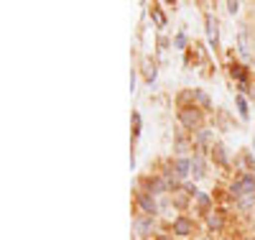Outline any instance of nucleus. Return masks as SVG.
<instances>
[{
	"label": "nucleus",
	"instance_id": "obj_16",
	"mask_svg": "<svg viewBox=\"0 0 255 240\" xmlns=\"http://www.w3.org/2000/svg\"><path fill=\"white\" fill-rule=\"evenodd\" d=\"M158 240H168V238H166V235H158Z\"/></svg>",
	"mask_w": 255,
	"mask_h": 240
},
{
	"label": "nucleus",
	"instance_id": "obj_10",
	"mask_svg": "<svg viewBox=\"0 0 255 240\" xmlns=\"http://www.w3.org/2000/svg\"><path fill=\"white\" fill-rule=\"evenodd\" d=\"M145 187H151L153 192H161V189H163V182H158V179H148Z\"/></svg>",
	"mask_w": 255,
	"mask_h": 240
},
{
	"label": "nucleus",
	"instance_id": "obj_7",
	"mask_svg": "<svg viewBox=\"0 0 255 240\" xmlns=\"http://www.w3.org/2000/svg\"><path fill=\"white\" fill-rule=\"evenodd\" d=\"M191 171H194V177H204V161H202V156L191 159Z\"/></svg>",
	"mask_w": 255,
	"mask_h": 240
},
{
	"label": "nucleus",
	"instance_id": "obj_11",
	"mask_svg": "<svg viewBox=\"0 0 255 240\" xmlns=\"http://www.w3.org/2000/svg\"><path fill=\"white\" fill-rule=\"evenodd\" d=\"M197 202H199V207H202V210H207V207H209V197H207V194H202V192L197 194Z\"/></svg>",
	"mask_w": 255,
	"mask_h": 240
},
{
	"label": "nucleus",
	"instance_id": "obj_15",
	"mask_svg": "<svg viewBox=\"0 0 255 240\" xmlns=\"http://www.w3.org/2000/svg\"><path fill=\"white\" fill-rule=\"evenodd\" d=\"M207 138H209V130H202V133H199V143H207Z\"/></svg>",
	"mask_w": 255,
	"mask_h": 240
},
{
	"label": "nucleus",
	"instance_id": "obj_4",
	"mask_svg": "<svg viewBox=\"0 0 255 240\" xmlns=\"http://www.w3.org/2000/svg\"><path fill=\"white\" fill-rule=\"evenodd\" d=\"M174 230H176V235H189V233H191V223L186 220V217H179L176 225H174Z\"/></svg>",
	"mask_w": 255,
	"mask_h": 240
},
{
	"label": "nucleus",
	"instance_id": "obj_1",
	"mask_svg": "<svg viewBox=\"0 0 255 240\" xmlns=\"http://www.w3.org/2000/svg\"><path fill=\"white\" fill-rule=\"evenodd\" d=\"M232 197H238V200H243V197H250V194H255V179L250 177V174H245V177L240 179V182H235L232 184Z\"/></svg>",
	"mask_w": 255,
	"mask_h": 240
},
{
	"label": "nucleus",
	"instance_id": "obj_8",
	"mask_svg": "<svg viewBox=\"0 0 255 240\" xmlns=\"http://www.w3.org/2000/svg\"><path fill=\"white\" fill-rule=\"evenodd\" d=\"M174 166H176V171H179V177H186L189 169H191V164H189V161H184V159H179Z\"/></svg>",
	"mask_w": 255,
	"mask_h": 240
},
{
	"label": "nucleus",
	"instance_id": "obj_13",
	"mask_svg": "<svg viewBox=\"0 0 255 240\" xmlns=\"http://www.w3.org/2000/svg\"><path fill=\"white\" fill-rule=\"evenodd\" d=\"M232 77H238V79H245V69H243V67H232Z\"/></svg>",
	"mask_w": 255,
	"mask_h": 240
},
{
	"label": "nucleus",
	"instance_id": "obj_14",
	"mask_svg": "<svg viewBox=\"0 0 255 240\" xmlns=\"http://www.w3.org/2000/svg\"><path fill=\"white\" fill-rule=\"evenodd\" d=\"M197 100H199V102H202V105H204V107H207V105H209V97H207V95H204V92H197Z\"/></svg>",
	"mask_w": 255,
	"mask_h": 240
},
{
	"label": "nucleus",
	"instance_id": "obj_3",
	"mask_svg": "<svg viewBox=\"0 0 255 240\" xmlns=\"http://www.w3.org/2000/svg\"><path fill=\"white\" fill-rule=\"evenodd\" d=\"M138 205L148 212V217H153V215H156V202H153L151 197H148L145 192H140V194H138Z\"/></svg>",
	"mask_w": 255,
	"mask_h": 240
},
{
	"label": "nucleus",
	"instance_id": "obj_5",
	"mask_svg": "<svg viewBox=\"0 0 255 240\" xmlns=\"http://www.w3.org/2000/svg\"><path fill=\"white\" fill-rule=\"evenodd\" d=\"M151 225H153V217H140V220L135 223V228H138V233H140V235H148Z\"/></svg>",
	"mask_w": 255,
	"mask_h": 240
},
{
	"label": "nucleus",
	"instance_id": "obj_6",
	"mask_svg": "<svg viewBox=\"0 0 255 240\" xmlns=\"http://www.w3.org/2000/svg\"><path fill=\"white\" fill-rule=\"evenodd\" d=\"M207 223H209V228L220 230V228H222V223H225V217H222V212H212V215L207 217Z\"/></svg>",
	"mask_w": 255,
	"mask_h": 240
},
{
	"label": "nucleus",
	"instance_id": "obj_12",
	"mask_svg": "<svg viewBox=\"0 0 255 240\" xmlns=\"http://www.w3.org/2000/svg\"><path fill=\"white\" fill-rule=\"evenodd\" d=\"M238 107H240V115H243V118H248V105H245V100H243V97H238Z\"/></svg>",
	"mask_w": 255,
	"mask_h": 240
},
{
	"label": "nucleus",
	"instance_id": "obj_2",
	"mask_svg": "<svg viewBox=\"0 0 255 240\" xmlns=\"http://www.w3.org/2000/svg\"><path fill=\"white\" fill-rule=\"evenodd\" d=\"M179 118H181V123H184L186 128H197V125L202 123V115H199L197 107H184V110L179 113Z\"/></svg>",
	"mask_w": 255,
	"mask_h": 240
},
{
	"label": "nucleus",
	"instance_id": "obj_9",
	"mask_svg": "<svg viewBox=\"0 0 255 240\" xmlns=\"http://www.w3.org/2000/svg\"><path fill=\"white\" fill-rule=\"evenodd\" d=\"M207 28H209V38L217 41V23H215L212 18H207Z\"/></svg>",
	"mask_w": 255,
	"mask_h": 240
}]
</instances>
